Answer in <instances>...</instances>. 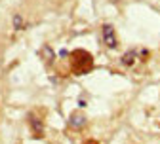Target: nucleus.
Returning a JSON list of instances; mask_svg holds the SVG:
<instances>
[{"label":"nucleus","mask_w":160,"mask_h":144,"mask_svg":"<svg viewBox=\"0 0 160 144\" xmlns=\"http://www.w3.org/2000/svg\"><path fill=\"white\" fill-rule=\"evenodd\" d=\"M29 125L34 133V137H42L44 135V125H42V121H40V118H36L34 114H29Z\"/></svg>","instance_id":"7ed1b4c3"},{"label":"nucleus","mask_w":160,"mask_h":144,"mask_svg":"<svg viewBox=\"0 0 160 144\" xmlns=\"http://www.w3.org/2000/svg\"><path fill=\"white\" fill-rule=\"evenodd\" d=\"M86 144H97V142H95V140H90V142H86Z\"/></svg>","instance_id":"6e6552de"},{"label":"nucleus","mask_w":160,"mask_h":144,"mask_svg":"<svg viewBox=\"0 0 160 144\" xmlns=\"http://www.w3.org/2000/svg\"><path fill=\"white\" fill-rule=\"evenodd\" d=\"M13 27H15V30H23L25 29V23H23L21 15H13Z\"/></svg>","instance_id":"423d86ee"},{"label":"nucleus","mask_w":160,"mask_h":144,"mask_svg":"<svg viewBox=\"0 0 160 144\" xmlns=\"http://www.w3.org/2000/svg\"><path fill=\"white\" fill-rule=\"evenodd\" d=\"M78 106H80V108L86 106V100H84V99H80V100H78Z\"/></svg>","instance_id":"0eeeda50"},{"label":"nucleus","mask_w":160,"mask_h":144,"mask_svg":"<svg viewBox=\"0 0 160 144\" xmlns=\"http://www.w3.org/2000/svg\"><path fill=\"white\" fill-rule=\"evenodd\" d=\"M84 123H86V118H84L82 114H74V116H71V119H69V125L74 127V129H80Z\"/></svg>","instance_id":"39448f33"},{"label":"nucleus","mask_w":160,"mask_h":144,"mask_svg":"<svg viewBox=\"0 0 160 144\" xmlns=\"http://www.w3.org/2000/svg\"><path fill=\"white\" fill-rule=\"evenodd\" d=\"M135 57H137V49H130L122 55V59H120V63H122L124 67H132L135 63Z\"/></svg>","instance_id":"20e7f679"},{"label":"nucleus","mask_w":160,"mask_h":144,"mask_svg":"<svg viewBox=\"0 0 160 144\" xmlns=\"http://www.w3.org/2000/svg\"><path fill=\"white\" fill-rule=\"evenodd\" d=\"M71 63H72V72L74 74H86V72H90L93 68V59L84 49H76L72 53Z\"/></svg>","instance_id":"f257e3e1"},{"label":"nucleus","mask_w":160,"mask_h":144,"mask_svg":"<svg viewBox=\"0 0 160 144\" xmlns=\"http://www.w3.org/2000/svg\"><path fill=\"white\" fill-rule=\"evenodd\" d=\"M101 38H103V42L109 49H116L118 48V40H116V34H114V29L112 25H103L101 29Z\"/></svg>","instance_id":"f03ea898"}]
</instances>
